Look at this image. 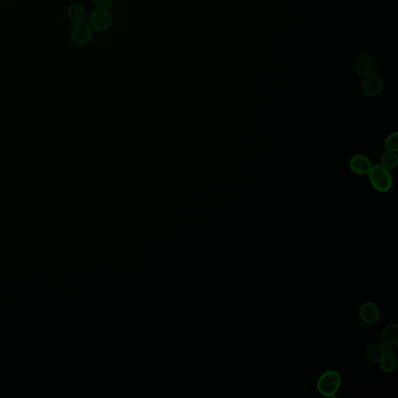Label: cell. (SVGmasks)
I'll return each mask as SVG.
<instances>
[{
    "mask_svg": "<svg viewBox=\"0 0 398 398\" xmlns=\"http://www.w3.org/2000/svg\"><path fill=\"white\" fill-rule=\"evenodd\" d=\"M371 184L376 191L386 192L391 189L393 185L392 176L389 170L378 164L372 166L369 174Z\"/></svg>",
    "mask_w": 398,
    "mask_h": 398,
    "instance_id": "cell-1",
    "label": "cell"
},
{
    "mask_svg": "<svg viewBox=\"0 0 398 398\" xmlns=\"http://www.w3.org/2000/svg\"><path fill=\"white\" fill-rule=\"evenodd\" d=\"M359 315L365 323L374 324L380 319V310L374 303H365L360 308Z\"/></svg>",
    "mask_w": 398,
    "mask_h": 398,
    "instance_id": "cell-8",
    "label": "cell"
},
{
    "mask_svg": "<svg viewBox=\"0 0 398 398\" xmlns=\"http://www.w3.org/2000/svg\"><path fill=\"white\" fill-rule=\"evenodd\" d=\"M342 378L336 371L330 370L323 373L318 381V390L320 394L327 398H331L338 392L341 386Z\"/></svg>",
    "mask_w": 398,
    "mask_h": 398,
    "instance_id": "cell-2",
    "label": "cell"
},
{
    "mask_svg": "<svg viewBox=\"0 0 398 398\" xmlns=\"http://www.w3.org/2000/svg\"><path fill=\"white\" fill-rule=\"evenodd\" d=\"M370 325L371 324H369V323H365L363 324V327H365L366 330H367V329H369V327H370Z\"/></svg>",
    "mask_w": 398,
    "mask_h": 398,
    "instance_id": "cell-16",
    "label": "cell"
},
{
    "mask_svg": "<svg viewBox=\"0 0 398 398\" xmlns=\"http://www.w3.org/2000/svg\"><path fill=\"white\" fill-rule=\"evenodd\" d=\"M380 367L386 373H391L397 367V359L394 355H387L380 360Z\"/></svg>",
    "mask_w": 398,
    "mask_h": 398,
    "instance_id": "cell-13",
    "label": "cell"
},
{
    "mask_svg": "<svg viewBox=\"0 0 398 398\" xmlns=\"http://www.w3.org/2000/svg\"><path fill=\"white\" fill-rule=\"evenodd\" d=\"M94 5L98 9L108 10L113 5V0H93Z\"/></svg>",
    "mask_w": 398,
    "mask_h": 398,
    "instance_id": "cell-15",
    "label": "cell"
},
{
    "mask_svg": "<svg viewBox=\"0 0 398 398\" xmlns=\"http://www.w3.org/2000/svg\"><path fill=\"white\" fill-rule=\"evenodd\" d=\"M113 17L108 10L97 9L92 13L89 18V25L91 29L97 31H102L108 29L112 25Z\"/></svg>",
    "mask_w": 398,
    "mask_h": 398,
    "instance_id": "cell-4",
    "label": "cell"
},
{
    "mask_svg": "<svg viewBox=\"0 0 398 398\" xmlns=\"http://www.w3.org/2000/svg\"><path fill=\"white\" fill-rule=\"evenodd\" d=\"M92 37V29L89 24L79 22L72 30L71 38L77 44H85L89 42Z\"/></svg>",
    "mask_w": 398,
    "mask_h": 398,
    "instance_id": "cell-5",
    "label": "cell"
},
{
    "mask_svg": "<svg viewBox=\"0 0 398 398\" xmlns=\"http://www.w3.org/2000/svg\"><path fill=\"white\" fill-rule=\"evenodd\" d=\"M394 348L387 347L382 344H374L366 351V357L369 362L376 363L380 362V360L387 355H394Z\"/></svg>",
    "mask_w": 398,
    "mask_h": 398,
    "instance_id": "cell-7",
    "label": "cell"
},
{
    "mask_svg": "<svg viewBox=\"0 0 398 398\" xmlns=\"http://www.w3.org/2000/svg\"><path fill=\"white\" fill-rule=\"evenodd\" d=\"M398 133L397 132H393L387 136L385 143H384L386 150L395 152V153L398 151Z\"/></svg>",
    "mask_w": 398,
    "mask_h": 398,
    "instance_id": "cell-14",
    "label": "cell"
},
{
    "mask_svg": "<svg viewBox=\"0 0 398 398\" xmlns=\"http://www.w3.org/2000/svg\"><path fill=\"white\" fill-rule=\"evenodd\" d=\"M355 69L356 72L361 75H369L370 73H373L374 70V61L369 55H360L355 62Z\"/></svg>",
    "mask_w": 398,
    "mask_h": 398,
    "instance_id": "cell-9",
    "label": "cell"
},
{
    "mask_svg": "<svg viewBox=\"0 0 398 398\" xmlns=\"http://www.w3.org/2000/svg\"><path fill=\"white\" fill-rule=\"evenodd\" d=\"M362 93L366 97H376L380 95L384 90L383 79L375 73L365 76L361 83Z\"/></svg>",
    "mask_w": 398,
    "mask_h": 398,
    "instance_id": "cell-3",
    "label": "cell"
},
{
    "mask_svg": "<svg viewBox=\"0 0 398 398\" xmlns=\"http://www.w3.org/2000/svg\"><path fill=\"white\" fill-rule=\"evenodd\" d=\"M381 162L383 166L387 170H394L398 164V158L396 153L386 150L381 157Z\"/></svg>",
    "mask_w": 398,
    "mask_h": 398,
    "instance_id": "cell-11",
    "label": "cell"
},
{
    "mask_svg": "<svg viewBox=\"0 0 398 398\" xmlns=\"http://www.w3.org/2000/svg\"><path fill=\"white\" fill-rule=\"evenodd\" d=\"M68 15L70 20L74 22H82L86 16V11L83 6L80 4H73L68 9Z\"/></svg>",
    "mask_w": 398,
    "mask_h": 398,
    "instance_id": "cell-12",
    "label": "cell"
},
{
    "mask_svg": "<svg viewBox=\"0 0 398 398\" xmlns=\"http://www.w3.org/2000/svg\"><path fill=\"white\" fill-rule=\"evenodd\" d=\"M349 166L351 170L356 174L360 175L368 174L370 171L373 163L371 162L369 157L362 154H356L351 158L349 161Z\"/></svg>",
    "mask_w": 398,
    "mask_h": 398,
    "instance_id": "cell-6",
    "label": "cell"
},
{
    "mask_svg": "<svg viewBox=\"0 0 398 398\" xmlns=\"http://www.w3.org/2000/svg\"><path fill=\"white\" fill-rule=\"evenodd\" d=\"M382 342L387 347L395 348L398 345V324H391L384 329L382 333Z\"/></svg>",
    "mask_w": 398,
    "mask_h": 398,
    "instance_id": "cell-10",
    "label": "cell"
}]
</instances>
